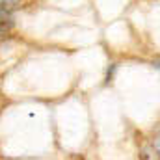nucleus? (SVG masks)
Segmentation results:
<instances>
[{"label":"nucleus","mask_w":160,"mask_h":160,"mask_svg":"<svg viewBox=\"0 0 160 160\" xmlns=\"http://www.w3.org/2000/svg\"><path fill=\"white\" fill-rule=\"evenodd\" d=\"M22 4H24V0H0V9H4L8 13H15Z\"/></svg>","instance_id":"2"},{"label":"nucleus","mask_w":160,"mask_h":160,"mask_svg":"<svg viewBox=\"0 0 160 160\" xmlns=\"http://www.w3.org/2000/svg\"><path fill=\"white\" fill-rule=\"evenodd\" d=\"M153 65H155V67L160 71V58H155V60H153Z\"/></svg>","instance_id":"3"},{"label":"nucleus","mask_w":160,"mask_h":160,"mask_svg":"<svg viewBox=\"0 0 160 160\" xmlns=\"http://www.w3.org/2000/svg\"><path fill=\"white\" fill-rule=\"evenodd\" d=\"M2 104H4V95H2V88H0V108H2Z\"/></svg>","instance_id":"4"},{"label":"nucleus","mask_w":160,"mask_h":160,"mask_svg":"<svg viewBox=\"0 0 160 160\" xmlns=\"http://www.w3.org/2000/svg\"><path fill=\"white\" fill-rule=\"evenodd\" d=\"M145 140L149 142V145L155 149V153L160 157V123L158 125H155V128L151 130V134H149Z\"/></svg>","instance_id":"1"}]
</instances>
